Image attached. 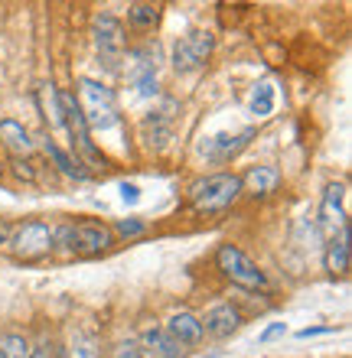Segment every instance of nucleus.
I'll return each instance as SVG.
<instances>
[{
	"label": "nucleus",
	"mask_w": 352,
	"mask_h": 358,
	"mask_svg": "<svg viewBox=\"0 0 352 358\" xmlns=\"http://www.w3.org/2000/svg\"><path fill=\"white\" fill-rule=\"evenodd\" d=\"M199 322H202V336H209V339H229V336H235L241 329L245 316H241V310H238L235 303L222 300L202 313Z\"/></svg>",
	"instance_id": "9b49d317"
},
{
	"label": "nucleus",
	"mask_w": 352,
	"mask_h": 358,
	"mask_svg": "<svg viewBox=\"0 0 352 358\" xmlns=\"http://www.w3.org/2000/svg\"><path fill=\"white\" fill-rule=\"evenodd\" d=\"M248 108H251V114H258V117H267V114L274 111V88L267 85V82L255 85L251 98H248Z\"/></svg>",
	"instance_id": "4be33fe9"
},
{
	"label": "nucleus",
	"mask_w": 352,
	"mask_h": 358,
	"mask_svg": "<svg viewBox=\"0 0 352 358\" xmlns=\"http://www.w3.org/2000/svg\"><path fill=\"white\" fill-rule=\"evenodd\" d=\"M157 20H160V7H153V3H131L127 7V23L141 33L157 27Z\"/></svg>",
	"instance_id": "412c9836"
},
{
	"label": "nucleus",
	"mask_w": 352,
	"mask_h": 358,
	"mask_svg": "<svg viewBox=\"0 0 352 358\" xmlns=\"http://www.w3.org/2000/svg\"><path fill=\"white\" fill-rule=\"evenodd\" d=\"M7 248L17 261H23V264H36V261H43V257L52 255V225L43 222V218L17 222V225L10 228Z\"/></svg>",
	"instance_id": "39448f33"
},
{
	"label": "nucleus",
	"mask_w": 352,
	"mask_h": 358,
	"mask_svg": "<svg viewBox=\"0 0 352 358\" xmlns=\"http://www.w3.org/2000/svg\"><path fill=\"white\" fill-rule=\"evenodd\" d=\"M111 358H147L143 349L137 345V339H121L111 345Z\"/></svg>",
	"instance_id": "393cba45"
},
{
	"label": "nucleus",
	"mask_w": 352,
	"mask_h": 358,
	"mask_svg": "<svg viewBox=\"0 0 352 358\" xmlns=\"http://www.w3.org/2000/svg\"><path fill=\"white\" fill-rule=\"evenodd\" d=\"M59 111H62V131H69V137H72V150H76L78 160L85 163L88 170L105 166V157H101V150L95 147L92 131H88L85 117H82V108H78V101H76V92L59 88Z\"/></svg>",
	"instance_id": "20e7f679"
},
{
	"label": "nucleus",
	"mask_w": 352,
	"mask_h": 358,
	"mask_svg": "<svg viewBox=\"0 0 352 358\" xmlns=\"http://www.w3.org/2000/svg\"><path fill=\"white\" fill-rule=\"evenodd\" d=\"M352 267V248H349V228H343L336 238L326 241V271L330 277H346Z\"/></svg>",
	"instance_id": "a211bd4d"
},
{
	"label": "nucleus",
	"mask_w": 352,
	"mask_h": 358,
	"mask_svg": "<svg viewBox=\"0 0 352 358\" xmlns=\"http://www.w3.org/2000/svg\"><path fill=\"white\" fill-rule=\"evenodd\" d=\"M186 199L202 215L225 212V208H232L241 199V176L238 173H209V176H199L196 182H190Z\"/></svg>",
	"instance_id": "7ed1b4c3"
},
{
	"label": "nucleus",
	"mask_w": 352,
	"mask_h": 358,
	"mask_svg": "<svg viewBox=\"0 0 352 358\" xmlns=\"http://www.w3.org/2000/svg\"><path fill=\"white\" fill-rule=\"evenodd\" d=\"M343 228H349V218H346V186L343 182H330L323 192V202H320V231L330 241Z\"/></svg>",
	"instance_id": "9d476101"
},
{
	"label": "nucleus",
	"mask_w": 352,
	"mask_h": 358,
	"mask_svg": "<svg viewBox=\"0 0 352 358\" xmlns=\"http://www.w3.org/2000/svg\"><path fill=\"white\" fill-rule=\"evenodd\" d=\"M121 199L127 206H137V202H141V189L134 186V182H121Z\"/></svg>",
	"instance_id": "bb28decb"
},
{
	"label": "nucleus",
	"mask_w": 352,
	"mask_h": 358,
	"mask_svg": "<svg viewBox=\"0 0 352 358\" xmlns=\"http://www.w3.org/2000/svg\"><path fill=\"white\" fill-rule=\"evenodd\" d=\"M111 228V235H115V241H131V238H141L143 231H147V225H143L141 218H118Z\"/></svg>",
	"instance_id": "5701e85b"
},
{
	"label": "nucleus",
	"mask_w": 352,
	"mask_h": 358,
	"mask_svg": "<svg viewBox=\"0 0 352 358\" xmlns=\"http://www.w3.org/2000/svg\"><path fill=\"white\" fill-rule=\"evenodd\" d=\"M143 352H150L153 358H186V349L180 342L170 339V332L163 329V322H147L141 329V339H137Z\"/></svg>",
	"instance_id": "f8f14e48"
},
{
	"label": "nucleus",
	"mask_w": 352,
	"mask_h": 358,
	"mask_svg": "<svg viewBox=\"0 0 352 358\" xmlns=\"http://www.w3.org/2000/svg\"><path fill=\"white\" fill-rule=\"evenodd\" d=\"M163 329L170 332V339L180 342L183 349H192V345H199V342L206 339V336H202L199 316H196V313H190V310H176L170 320L163 322Z\"/></svg>",
	"instance_id": "ddd939ff"
},
{
	"label": "nucleus",
	"mask_w": 352,
	"mask_h": 358,
	"mask_svg": "<svg viewBox=\"0 0 352 358\" xmlns=\"http://www.w3.org/2000/svg\"><path fill=\"white\" fill-rule=\"evenodd\" d=\"M62 355L66 358H101V339H98V332L82 326V322H72V326H69V339H66V345H62Z\"/></svg>",
	"instance_id": "dca6fc26"
},
{
	"label": "nucleus",
	"mask_w": 352,
	"mask_h": 358,
	"mask_svg": "<svg viewBox=\"0 0 352 358\" xmlns=\"http://www.w3.org/2000/svg\"><path fill=\"white\" fill-rule=\"evenodd\" d=\"M157 62H160L157 43H143V46L127 49L121 59V69H124V76H127V82H131L143 98L157 94Z\"/></svg>",
	"instance_id": "0eeeda50"
},
{
	"label": "nucleus",
	"mask_w": 352,
	"mask_h": 358,
	"mask_svg": "<svg viewBox=\"0 0 352 358\" xmlns=\"http://www.w3.org/2000/svg\"><path fill=\"white\" fill-rule=\"evenodd\" d=\"M7 173H13V176H17L20 182H36V170H33L29 157H10Z\"/></svg>",
	"instance_id": "b1692460"
},
{
	"label": "nucleus",
	"mask_w": 352,
	"mask_h": 358,
	"mask_svg": "<svg viewBox=\"0 0 352 358\" xmlns=\"http://www.w3.org/2000/svg\"><path fill=\"white\" fill-rule=\"evenodd\" d=\"M284 332H287V322H271V326H267V329L261 332L258 339H261V342H271V339H277V336H284Z\"/></svg>",
	"instance_id": "cd10ccee"
},
{
	"label": "nucleus",
	"mask_w": 352,
	"mask_h": 358,
	"mask_svg": "<svg viewBox=\"0 0 352 358\" xmlns=\"http://www.w3.org/2000/svg\"><path fill=\"white\" fill-rule=\"evenodd\" d=\"M251 137H255V127H248V131L235 134V137H232V134H219V137H209V141L202 143V153H206L212 163H229L232 157H238V153L251 143Z\"/></svg>",
	"instance_id": "2eb2a0df"
},
{
	"label": "nucleus",
	"mask_w": 352,
	"mask_h": 358,
	"mask_svg": "<svg viewBox=\"0 0 352 358\" xmlns=\"http://www.w3.org/2000/svg\"><path fill=\"white\" fill-rule=\"evenodd\" d=\"M3 173H7V163H3V160H0V176H3Z\"/></svg>",
	"instance_id": "c756f323"
},
{
	"label": "nucleus",
	"mask_w": 352,
	"mask_h": 358,
	"mask_svg": "<svg viewBox=\"0 0 352 358\" xmlns=\"http://www.w3.org/2000/svg\"><path fill=\"white\" fill-rule=\"evenodd\" d=\"M29 352H33V342L23 332L10 329L0 336V358H29Z\"/></svg>",
	"instance_id": "aec40b11"
},
{
	"label": "nucleus",
	"mask_w": 352,
	"mask_h": 358,
	"mask_svg": "<svg viewBox=\"0 0 352 358\" xmlns=\"http://www.w3.org/2000/svg\"><path fill=\"white\" fill-rule=\"evenodd\" d=\"M43 153H46L49 160H52V166H56L66 179H72V182H88V179H92V170H88L85 163L78 160L76 153H69L66 147H59L52 137L43 141Z\"/></svg>",
	"instance_id": "4468645a"
},
{
	"label": "nucleus",
	"mask_w": 352,
	"mask_h": 358,
	"mask_svg": "<svg viewBox=\"0 0 352 358\" xmlns=\"http://www.w3.org/2000/svg\"><path fill=\"white\" fill-rule=\"evenodd\" d=\"M10 228H13V225H7V222L0 218V245H7V238H10Z\"/></svg>",
	"instance_id": "c85d7f7f"
},
{
	"label": "nucleus",
	"mask_w": 352,
	"mask_h": 358,
	"mask_svg": "<svg viewBox=\"0 0 352 358\" xmlns=\"http://www.w3.org/2000/svg\"><path fill=\"white\" fill-rule=\"evenodd\" d=\"M29 358H66L62 355V345H56L52 339H39L29 352Z\"/></svg>",
	"instance_id": "a878e982"
},
{
	"label": "nucleus",
	"mask_w": 352,
	"mask_h": 358,
	"mask_svg": "<svg viewBox=\"0 0 352 358\" xmlns=\"http://www.w3.org/2000/svg\"><path fill=\"white\" fill-rule=\"evenodd\" d=\"M281 182V173L274 166H251L241 173V196H271Z\"/></svg>",
	"instance_id": "6ab92c4d"
},
{
	"label": "nucleus",
	"mask_w": 352,
	"mask_h": 358,
	"mask_svg": "<svg viewBox=\"0 0 352 358\" xmlns=\"http://www.w3.org/2000/svg\"><path fill=\"white\" fill-rule=\"evenodd\" d=\"M33 137L17 117H0V150H7L10 157H29L33 153Z\"/></svg>",
	"instance_id": "f3484780"
},
{
	"label": "nucleus",
	"mask_w": 352,
	"mask_h": 358,
	"mask_svg": "<svg viewBox=\"0 0 352 358\" xmlns=\"http://www.w3.org/2000/svg\"><path fill=\"white\" fill-rule=\"evenodd\" d=\"M76 101L82 108L88 131H111L121 124V108H118V94L115 88H108L105 82L95 78H78L76 82Z\"/></svg>",
	"instance_id": "f03ea898"
},
{
	"label": "nucleus",
	"mask_w": 352,
	"mask_h": 358,
	"mask_svg": "<svg viewBox=\"0 0 352 358\" xmlns=\"http://www.w3.org/2000/svg\"><path fill=\"white\" fill-rule=\"evenodd\" d=\"M212 49H216V36L209 29H192L186 36H180V43L173 46V69L176 72H196L209 62Z\"/></svg>",
	"instance_id": "1a4fd4ad"
},
{
	"label": "nucleus",
	"mask_w": 352,
	"mask_h": 358,
	"mask_svg": "<svg viewBox=\"0 0 352 358\" xmlns=\"http://www.w3.org/2000/svg\"><path fill=\"white\" fill-rule=\"evenodd\" d=\"M92 39H95V52L108 69H121V59L127 52V29L115 13H98L92 23Z\"/></svg>",
	"instance_id": "6e6552de"
},
{
	"label": "nucleus",
	"mask_w": 352,
	"mask_h": 358,
	"mask_svg": "<svg viewBox=\"0 0 352 358\" xmlns=\"http://www.w3.org/2000/svg\"><path fill=\"white\" fill-rule=\"evenodd\" d=\"M118 241L111 228L98 218H78V222H62L52 228V255L62 251L69 257H95L111 251Z\"/></svg>",
	"instance_id": "f257e3e1"
},
{
	"label": "nucleus",
	"mask_w": 352,
	"mask_h": 358,
	"mask_svg": "<svg viewBox=\"0 0 352 358\" xmlns=\"http://www.w3.org/2000/svg\"><path fill=\"white\" fill-rule=\"evenodd\" d=\"M216 267H219L222 277H225L232 287H238V290L258 293V290H265L267 287V273L261 271L241 248L232 245V241H225V245L216 248Z\"/></svg>",
	"instance_id": "423d86ee"
}]
</instances>
